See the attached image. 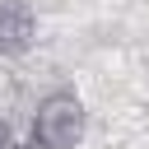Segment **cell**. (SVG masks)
I'll return each instance as SVG.
<instances>
[{"instance_id":"obj_1","label":"cell","mask_w":149,"mask_h":149,"mask_svg":"<svg viewBox=\"0 0 149 149\" xmlns=\"http://www.w3.org/2000/svg\"><path fill=\"white\" fill-rule=\"evenodd\" d=\"M88 130L84 98L74 88H51L37 98L33 121H28V149H74Z\"/></svg>"},{"instance_id":"obj_3","label":"cell","mask_w":149,"mask_h":149,"mask_svg":"<svg viewBox=\"0 0 149 149\" xmlns=\"http://www.w3.org/2000/svg\"><path fill=\"white\" fill-rule=\"evenodd\" d=\"M0 149H19V140H14V126L0 116Z\"/></svg>"},{"instance_id":"obj_2","label":"cell","mask_w":149,"mask_h":149,"mask_svg":"<svg viewBox=\"0 0 149 149\" xmlns=\"http://www.w3.org/2000/svg\"><path fill=\"white\" fill-rule=\"evenodd\" d=\"M37 42V14L28 0H0V56H23Z\"/></svg>"}]
</instances>
